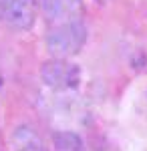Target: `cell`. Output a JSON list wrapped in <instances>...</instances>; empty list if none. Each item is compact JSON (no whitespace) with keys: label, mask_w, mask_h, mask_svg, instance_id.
Segmentation results:
<instances>
[{"label":"cell","mask_w":147,"mask_h":151,"mask_svg":"<svg viewBox=\"0 0 147 151\" xmlns=\"http://www.w3.org/2000/svg\"><path fill=\"white\" fill-rule=\"evenodd\" d=\"M85 42H87V26L83 20L50 26L45 36L46 50L53 55V58L73 57V55L81 52Z\"/></svg>","instance_id":"6da1fadb"},{"label":"cell","mask_w":147,"mask_h":151,"mask_svg":"<svg viewBox=\"0 0 147 151\" xmlns=\"http://www.w3.org/2000/svg\"><path fill=\"white\" fill-rule=\"evenodd\" d=\"M40 79L48 89L55 91H73L81 85L83 70L79 65L68 58H50L40 67Z\"/></svg>","instance_id":"7a4b0ae2"},{"label":"cell","mask_w":147,"mask_h":151,"mask_svg":"<svg viewBox=\"0 0 147 151\" xmlns=\"http://www.w3.org/2000/svg\"><path fill=\"white\" fill-rule=\"evenodd\" d=\"M36 18V0H0V22L28 30Z\"/></svg>","instance_id":"3957f363"},{"label":"cell","mask_w":147,"mask_h":151,"mask_svg":"<svg viewBox=\"0 0 147 151\" xmlns=\"http://www.w3.org/2000/svg\"><path fill=\"white\" fill-rule=\"evenodd\" d=\"M43 14L50 26L67 22H77L85 16V4L83 0H40Z\"/></svg>","instance_id":"277c9868"},{"label":"cell","mask_w":147,"mask_h":151,"mask_svg":"<svg viewBox=\"0 0 147 151\" xmlns=\"http://www.w3.org/2000/svg\"><path fill=\"white\" fill-rule=\"evenodd\" d=\"M10 147L12 151H46V145L40 137V133L28 123L16 125L12 129Z\"/></svg>","instance_id":"5b68a950"},{"label":"cell","mask_w":147,"mask_h":151,"mask_svg":"<svg viewBox=\"0 0 147 151\" xmlns=\"http://www.w3.org/2000/svg\"><path fill=\"white\" fill-rule=\"evenodd\" d=\"M55 151H85V143L75 131H58L53 137Z\"/></svg>","instance_id":"8992f818"},{"label":"cell","mask_w":147,"mask_h":151,"mask_svg":"<svg viewBox=\"0 0 147 151\" xmlns=\"http://www.w3.org/2000/svg\"><path fill=\"white\" fill-rule=\"evenodd\" d=\"M97 2H107V0H97Z\"/></svg>","instance_id":"52a82bcc"},{"label":"cell","mask_w":147,"mask_h":151,"mask_svg":"<svg viewBox=\"0 0 147 151\" xmlns=\"http://www.w3.org/2000/svg\"><path fill=\"white\" fill-rule=\"evenodd\" d=\"M0 87H2V79H0Z\"/></svg>","instance_id":"ba28073f"}]
</instances>
